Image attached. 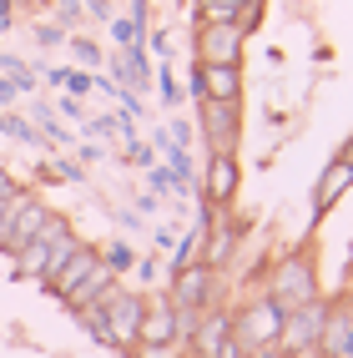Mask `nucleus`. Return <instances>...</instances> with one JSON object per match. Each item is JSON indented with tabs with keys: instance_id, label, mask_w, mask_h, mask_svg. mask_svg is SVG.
I'll return each mask as SVG.
<instances>
[{
	"instance_id": "obj_1",
	"label": "nucleus",
	"mask_w": 353,
	"mask_h": 358,
	"mask_svg": "<svg viewBox=\"0 0 353 358\" xmlns=\"http://www.w3.org/2000/svg\"><path fill=\"white\" fill-rule=\"evenodd\" d=\"M263 293L282 308V313H298V308H308L323 298V282H318V257L313 248H293V252H282L268 278H263Z\"/></svg>"
},
{
	"instance_id": "obj_2",
	"label": "nucleus",
	"mask_w": 353,
	"mask_h": 358,
	"mask_svg": "<svg viewBox=\"0 0 353 358\" xmlns=\"http://www.w3.org/2000/svg\"><path fill=\"white\" fill-rule=\"evenodd\" d=\"M282 318H288V313L257 288L252 298H243V308H232V338H238L247 353L252 348H273L282 338Z\"/></svg>"
},
{
	"instance_id": "obj_3",
	"label": "nucleus",
	"mask_w": 353,
	"mask_h": 358,
	"mask_svg": "<svg viewBox=\"0 0 353 358\" xmlns=\"http://www.w3.org/2000/svg\"><path fill=\"white\" fill-rule=\"evenodd\" d=\"M197 192L212 212H232L243 197V157L238 152H207L197 172Z\"/></svg>"
},
{
	"instance_id": "obj_4",
	"label": "nucleus",
	"mask_w": 353,
	"mask_h": 358,
	"mask_svg": "<svg viewBox=\"0 0 353 358\" xmlns=\"http://www.w3.org/2000/svg\"><path fill=\"white\" fill-rule=\"evenodd\" d=\"M141 313H147V293L116 282L111 298L101 303V328L111 333V348L116 353H136V333H141Z\"/></svg>"
},
{
	"instance_id": "obj_5",
	"label": "nucleus",
	"mask_w": 353,
	"mask_h": 358,
	"mask_svg": "<svg viewBox=\"0 0 353 358\" xmlns=\"http://www.w3.org/2000/svg\"><path fill=\"white\" fill-rule=\"evenodd\" d=\"M192 61L202 66H247V36L238 20H202L192 41Z\"/></svg>"
},
{
	"instance_id": "obj_6",
	"label": "nucleus",
	"mask_w": 353,
	"mask_h": 358,
	"mask_svg": "<svg viewBox=\"0 0 353 358\" xmlns=\"http://www.w3.org/2000/svg\"><path fill=\"white\" fill-rule=\"evenodd\" d=\"M192 127L207 152H238L243 147V101H197Z\"/></svg>"
},
{
	"instance_id": "obj_7",
	"label": "nucleus",
	"mask_w": 353,
	"mask_h": 358,
	"mask_svg": "<svg viewBox=\"0 0 353 358\" xmlns=\"http://www.w3.org/2000/svg\"><path fill=\"white\" fill-rule=\"evenodd\" d=\"M217 282H222V273H212L207 262H187L182 273L167 278V298L177 313H207L217 303Z\"/></svg>"
},
{
	"instance_id": "obj_8",
	"label": "nucleus",
	"mask_w": 353,
	"mask_h": 358,
	"mask_svg": "<svg viewBox=\"0 0 353 358\" xmlns=\"http://www.w3.org/2000/svg\"><path fill=\"white\" fill-rule=\"evenodd\" d=\"M51 202H45L41 192H26L20 187V197H15V207H10V222H6V232H0V252H15V248H26V243H36L41 237V227L51 222Z\"/></svg>"
},
{
	"instance_id": "obj_9",
	"label": "nucleus",
	"mask_w": 353,
	"mask_h": 358,
	"mask_svg": "<svg viewBox=\"0 0 353 358\" xmlns=\"http://www.w3.org/2000/svg\"><path fill=\"white\" fill-rule=\"evenodd\" d=\"M323 318H328V298H318V303H308V308H298V313H288V318H282L278 348L288 353V358H318Z\"/></svg>"
},
{
	"instance_id": "obj_10",
	"label": "nucleus",
	"mask_w": 353,
	"mask_h": 358,
	"mask_svg": "<svg viewBox=\"0 0 353 358\" xmlns=\"http://www.w3.org/2000/svg\"><path fill=\"white\" fill-rule=\"evenodd\" d=\"M243 232H247V227H243L238 212H212L197 262H207L212 273H227V268H232V257H238V248H243Z\"/></svg>"
},
{
	"instance_id": "obj_11",
	"label": "nucleus",
	"mask_w": 353,
	"mask_h": 358,
	"mask_svg": "<svg viewBox=\"0 0 353 358\" xmlns=\"http://www.w3.org/2000/svg\"><path fill=\"white\" fill-rule=\"evenodd\" d=\"M136 348H152V353H177V308L172 298H147V313H141V333H136Z\"/></svg>"
},
{
	"instance_id": "obj_12",
	"label": "nucleus",
	"mask_w": 353,
	"mask_h": 358,
	"mask_svg": "<svg viewBox=\"0 0 353 358\" xmlns=\"http://www.w3.org/2000/svg\"><path fill=\"white\" fill-rule=\"evenodd\" d=\"M318 358H353V298H333L323 318V338H318Z\"/></svg>"
},
{
	"instance_id": "obj_13",
	"label": "nucleus",
	"mask_w": 353,
	"mask_h": 358,
	"mask_svg": "<svg viewBox=\"0 0 353 358\" xmlns=\"http://www.w3.org/2000/svg\"><path fill=\"white\" fill-rule=\"evenodd\" d=\"M106 71H111L116 86L136 91V96H147V91H152V76H157V61L147 56V45H127V51H116V56L106 61Z\"/></svg>"
},
{
	"instance_id": "obj_14",
	"label": "nucleus",
	"mask_w": 353,
	"mask_h": 358,
	"mask_svg": "<svg viewBox=\"0 0 353 358\" xmlns=\"http://www.w3.org/2000/svg\"><path fill=\"white\" fill-rule=\"evenodd\" d=\"M96 262H101V248H96V243H81L76 252L66 257V268H61L51 282H45V293H51L56 303H71V293H76L81 282H86L91 273H96Z\"/></svg>"
},
{
	"instance_id": "obj_15",
	"label": "nucleus",
	"mask_w": 353,
	"mask_h": 358,
	"mask_svg": "<svg viewBox=\"0 0 353 358\" xmlns=\"http://www.w3.org/2000/svg\"><path fill=\"white\" fill-rule=\"evenodd\" d=\"M197 81H202V101H243L247 96V66H202L197 61Z\"/></svg>"
},
{
	"instance_id": "obj_16",
	"label": "nucleus",
	"mask_w": 353,
	"mask_h": 358,
	"mask_svg": "<svg viewBox=\"0 0 353 358\" xmlns=\"http://www.w3.org/2000/svg\"><path fill=\"white\" fill-rule=\"evenodd\" d=\"M227 338H232V308H227V303H212L207 313L197 318V328H192V338H187V348L202 353V358H212Z\"/></svg>"
},
{
	"instance_id": "obj_17",
	"label": "nucleus",
	"mask_w": 353,
	"mask_h": 358,
	"mask_svg": "<svg viewBox=\"0 0 353 358\" xmlns=\"http://www.w3.org/2000/svg\"><path fill=\"white\" fill-rule=\"evenodd\" d=\"M343 192H353V172H348L338 157H328V162H323V172H318V182H313V202H308V207H313V217H323L328 207H338Z\"/></svg>"
},
{
	"instance_id": "obj_18",
	"label": "nucleus",
	"mask_w": 353,
	"mask_h": 358,
	"mask_svg": "<svg viewBox=\"0 0 353 358\" xmlns=\"http://www.w3.org/2000/svg\"><path fill=\"white\" fill-rule=\"evenodd\" d=\"M45 81L51 86H66V96H76V101H86L91 91H96V71H45Z\"/></svg>"
},
{
	"instance_id": "obj_19",
	"label": "nucleus",
	"mask_w": 353,
	"mask_h": 358,
	"mask_svg": "<svg viewBox=\"0 0 353 358\" xmlns=\"http://www.w3.org/2000/svg\"><path fill=\"white\" fill-rule=\"evenodd\" d=\"M101 262H106V268H111L116 278H127V273L136 268V248L127 243V237H111V243L101 248Z\"/></svg>"
},
{
	"instance_id": "obj_20",
	"label": "nucleus",
	"mask_w": 353,
	"mask_h": 358,
	"mask_svg": "<svg viewBox=\"0 0 353 358\" xmlns=\"http://www.w3.org/2000/svg\"><path fill=\"white\" fill-rule=\"evenodd\" d=\"M152 86H157V96H161V106H167V111H177V106L187 101V96H182V81H177V71H172V61H167V66H157Z\"/></svg>"
},
{
	"instance_id": "obj_21",
	"label": "nucleus",
	"mask_w": 353,
	"mask_h": 358,
	"mask_svg": "<svg viewBox=\"0 0 353 358\" xmlns=\"http://www.w3.org/2000/svg\"><path fill=\"white\" fill-rule=\"evenodd\" d=\"M0 131H6V136H15L20 141V147H41L45 152V141H41V131H36V122H31V116H0Z\"/></svg>"
},
{
	"instance_id": "obj_22",
	"label": "nucleus",
	"mask_w": 353,
	"mask_h": 358,
	"mask_svg": "<svg viewBox=\"0 0 353 358\" xmlns=\"http://www.w3.org/2000/svg\"><path fill=\"white\" fill-rule=\"evenodd\" d=\"M243 6L247 0H192V15H197V26L202 20H238Z\"/></svg>"
},
{
	"instance_id": "obj_23",
	"label": "nucleus",
	"mask_w": 353,
	"mask_h": 358,
	"mask_svg": "<svg viewBox=\"0 0 353 358\" xmlns=\"http://www.w3.org/2000/svg\"><path fill=\"white\" fill-rule=\"evenodd\" d=\"M106 36H111L116 51H127V45H141V31H136V20H131L127 10H116V15L106 20Z\"/></svg>"
},
{
	"instance_id": "obj_24",
	"label": "nucleus",
	"mask_w": 353,
	"mask_h": 358,
	"mask_svg": "<svg viewBox=\"0 0 353 358\" xmlns=\"http://www.w3.org/2000/svg\"><path fill=\"white\" fill-rule=\"evenodd\" d=\"M66 45H71V56L81 61V71H101V61H106V51H101V41H91V36H71Z\"/></svg>"
},
{
	"instance_id": "obj_25",
	"label": "nucleus",
	"mask_w": 353,
	"mask_h": 358,
	"mask_svg": "<svg viewBox=\"0 0 353 358\" xmlns=\"http://www.w3.org/2000/svg\"><path fill=\"white\" fill-rule=\"evenodd\" d=\"M147 192H152V197H177V177H172L161 162L147 166Z\"/></svg>"
},
{
	"instance_id": "obj_26",
	"label": "nucleus",
	"mask_w": 353,
	"mask_h": 358,
	"mask_svg": "<svg viewBox=\"0 0 353 358\" xmlns=\"http://www.w3.org/2000/svg\"><path fill=\"white\" fill-rule=\"evenodd\" d=\"M127 166H136V172H147V166H157V152H152V141H141V136H131L127 141V157H122Z\"/></svg>"
},
{
	"instance_id": "obj_27",
	"label": "nucleus",
	"mask_w": 353,
	"mask_h": 358,
	"mask_svg": "<svg viewBox=\"0 0 353 358\" xmlns=\"http://www.w3.org/2000/svg\"><path fill=\"white\" fill-rule=\"evenodd\" d=\"M41 177H61V182H86V166H81L76 157H56V162L45 166Z\"/></svg>"
},
{
	"instance_id": "obj_28",
	"label": "nucleus",
	"mask_w": 353,
	"mask_h": 358,
	"mask_svg": "<svg viewBox=\"0 0 353 358\" xmlns=\"http://www.w3.org/2000/svg\"><path fill=\"white\" fill-rule=\"evenodd\" d=\"M71 36L56 26V20H36V45H41V51H56V45H66Z\"/></svg>"
},
{
	"instance_id": "obj_29",
	"label": "nucleus",
	"mask_w": 353,
	"mask_h": 358,
	"mask_svg": "<svg viewBox=\"0 0 353 358\" xmlns=\"http://www.w3.org/2000/svg\"><path fill=\"white\" fill-rule=\"evenodd\" d=\"M167 136L177 141V147H187V152H192V141H197V127H192V116H172V122H167Z\"/></svg>"
},
{
	"instance_id": "obj_30",
	"label": "nucleus",
	"mask_w": 353,
	"mask_h": 358,
	"mask_svg": "<svg viewBox=\"0 0 353 358\" xmlns=\"http://www.w3.org/2000/svg\"><path fill=\"white\" fill-rule=\"evenodd\" d=\"M147 56H152L157 66H167V61H172V36H167V31H147Z\"/></svg>"
},
{
	"instance_id": "obj_31",
	"label": "nucleus",
	"mask_w": 353,
	"mask_h": 358,
	"mask_svg": "<svg viewBox=\"0 0 353 358\" xmlns=\"http://www.w3.org/2000/svg\"><path fill=\"white\" fill-rule=\"evenodd\" d=\"M127 15L136 20V31H141V36L152 31V0H131V6H127Z\"/></svg>"
},
{
	"instance_id": "obj_32",
	"label": "nucleus",
	"mask_w": 353,
	"mask_h": 358,
	"mask_svg": "<svg viewBox=\"0 0 353 358\" xmlns=\"http://www.w3.org/2000/svg\"><path fill=\"white\" fill-rule=\"evenodd\" d=\"M81 10H86L91 20H101V26H106V20L116 15V0H81Z\"/></svg>"
},
{
	"instance_id": "obj_33",
	"label": "nucleus",
	"mask_w": 353,
	"mask_h": 358,
	"mask_svg": "<svg viewBox=\"0 0 353 358\" xmlns=\"http://www.w3.org/2000/svg\"><path fill=\"white\" fill-rule=\"evenodd\" d=\"M172 243H177V227L157 222V227H152V248H157V252H172Z\"/></svg>"
},
{
	"instance_id": "obj_34",
	"label": "nucleus",
	"mask_w": 353,
	"mask_h": 358,
	"mask_svg": "<svg viewBox=\"0 0 353 358\" xmlns=\"http://www.w3.org/2000/svg\"><path fill=\"white\" fill-rule=\"evenodd\" d=\"M131 273H136L141 282H157V273H161V262H157V257H136V268H131Z\"/></svg>"
},
{
	"instance_id": "obj_35",
	"label": "nucleus",
	"mask_w": 353,
	"mask_h": 358,
	"mask_svg": "<svg viewBox=\"0 0 353 358\" xmlns=\"http://www.w3.org/2000/svg\"><path fill=\"white\" fill-rule=\"evenodd\" d=\"M101 157H106V152L96 147V141H81V147H76V162H81V166H96Z\"/></svg>"
},
{
	"instance_id": "obj_36",
	"label": "nucleus",
	"mask_w": 353,
	"mask_h": 358,
	"mask_svg": "<svg viewBox=\"0 0 353 358\" xmlns=\"http://www.w3.org/2000/svg\"><path fill=\"white\" fill-rule=\"evenodd\" d=\"M131 212H136V217H152V212H157V197H152V192H136V197H131Z\"/></svg>"
},
{
	"instance_id": "obj_37",
	"label": "nucleus",
	"mask_w": 353,
	"mask_h": 358,
	"mask_svg": "<svg viewBox=\"0 0 353 358\" xmlns=\"http://www.w3.org/2000/svg\"><path fill=\"white\" fill-rule=\"evenodd\" d=\"M61 116H71V122H86V106L76 96H61Z\"/></svg>"
},
{
	"instance_id": "obj_38",
	"label": "nucleus",
	"mask_w": 353,
	"mask_h": 358,
	"mask_svg": "<svg viewBox=\"0 0 353 358\" xmlns=\"http://www.w3.org/2000/svg\"><path fill=\"white\" fill-rule=\"evenodd\" d=\"M116 222H122V232H141V217L131 207H116Z\"/></svg>"
},
{
	"instance_id": "obj_39",
	"label": "nucleus",
	"mask_w": 353,
	"mask_h": 358,
	"mask_svg": "<svg viewBox=\"0 0 353 358\" xmlns=\"http://www.w3.org/2000/svg\"><path fill=\"white\" fill-rule=\"evenodd\" d=\"M212 358H247V348H243L238 338H227V343H222L217 353H212Z\"/></svg>"
},
{
	"instance_id": "obj_40",
	"label": "nucleus",
	"mask_w": 353,
	"mask_h": 358,
	"mask_svg": "<svg viewBox=\"0 0 353 358\" xmlns=\"http://www.w3.org/2000/svg\"><path fill=\"white\" fill-rule=\"evenodd\" d=\"M338 162H343V166H348V172H353V136H348V141H343V147H338Z\"/></svg>"
},
{
	"instance_id": "obj_41",
	"label": "nucleus",
	"mask_w": 353,
	"mask_h": 358,
	"mask_svg": "<svg viewBox=\"0 0 353 358\" xmlns=\"http://www.w3.org/2000/svg\"><path fill=\"white\" fill-rule=\"evenodd\" d=\"M247 358H288V353H282V348H278V343H273V348H252V353H247Z\"/></svg>"
},
{
	"instance_id": "obj_42",
	"label": "nucleus",
	"mask_w": 353,
	"mask_h": 358,
	"mask_svg": "<svg viewBox=\"0 0 353 358\" xmlns=\"http://www.w3.org/2000/svg\"><path fill=\"white\" fill-rule=\"evenodd\" d=\"M10 10H15V0H0V31L10 26Z\"/></svg>"
},
{
	"instance_id": "obj_43",
	"label": "nucleus",
	"mask_w": 353,
	"mask_h": 358,
	"mask_svg": "<svg viewBox=\"0 0 353 358\" xmlns=\"http://www.w3.org/2000/svg\"><path fill=\"white\" fill-rule=\"evenodd\" d=\"M0 116H6V111H0Z\"/></svg>"
},
{
	"instance_id": "obj_44",
	"label": "nucleus",
	"mask_w": 353,
	"mask_h": 358,
	"mask_svg": "<svg viewBox=\"0 0 353 358\" xmlns=\"http://www.w3.org/2000/svg\"><path fill=\"white\" fill-rule=\"evenodd\" d=\"M348 298H353V293H348Z\"/></svg>"
}]
</instances>
